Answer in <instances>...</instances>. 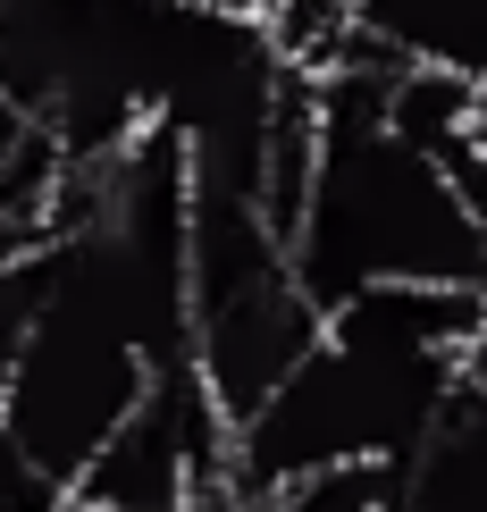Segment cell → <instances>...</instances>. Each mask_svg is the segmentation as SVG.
I'll return each instance as SVG.
<instances>
[{"label":"cell","instance_id":"cell-6","mask_svg":"<svg viewBox=\"0 0 487 512\" xmlns=\"http://www.w3.org/2000/svg\"><path fill=\"white\" fill-rule=\"evenodd\" d=\"M353 26L412 68L487 76V0H353Z\"/></svg>","mask_w":487,"mask_h":512},{"label":"cell","instance_id":"cell-1","mask_svg":"<svg viewBox=\"0 0 487 512\" xmlns=\"http://www.w3.org/2000/svg\"><path fill=\"white\" fill-rule=\"evenodd\" d=\"M286 261L320 311L362 286H487V244L454 168L395 126H320V168L286 227Z\"/></svg>","mask_w":487,"mask_h":512},{"label":"cell","instance_id":"cell-7","mask_svg":"<svg viewBox=\"0 0 487 512\" xmlns=\"http://www.w3.org/2000/svg\"><path fill=\"white\" fill-rule=\"evenodd\" d=\"M462 387L487 403V303H479V319H471V336H462Z\"/></svg>","mask_w":487,"mask_h":512},{"label":"cell","instance_id":"cell-8","mask_svg":"<svg viewBox=\"0 0 487 512\" xmlns=\"http://www.w3.org/2000/svg\"><path fill=\"white\" fill-rule=\"evenodd\" d=\"M479 152H487V76H479Z\"/></svg>","mask_w":487,"mask_h":512},{"label":"cell","instance_id":"cell-2","mask_svg":"<svg viewBox=\"0 0 487 512\" xmlns=\"http://www.w3.org/2000/svg\"><path fill=\"white\" fill-rule=\"evenodd\" d=\"M462 387L454 353H378L353 336H328L294 361V378L261 403L252 420H236L227 437V487L252 504L286 496V487L353 471V462H387L404 471L412 445L437 429V412Z\"/></svg>","mask_w":487,"mask_h":512},{"label":"cell","instance_id":"cell-3","mask_svg":"<svg viewBox=\"0 0 487 512\" xmlns=\"http://www.w3.org/2000/svg\"><path fill=\"white\" fill-rule=\"evenodd\" d=\"M143 387H152L143 345L101 303L59 286L51 252H42V311H34L26 345L9 361V387H0V412H9L17 445L76 496L84 462L110 445V429L143 403Z\"/></svg>","mask_w":487,"mask_h":512},{"label":"cell","instance_id":"cell-5","mask_svg":"<svg viewBox=\"0 0 487 512\" xmlns=\"http://www.w3.org/2000/svg\"><path fill=\"white\" fill-rule=\"evenodd\" d=\"M395 512H487V403L454 387L437 429L395 471Z\"/></svg>","mask_w":487,"mask_h":512},{"label":"cell","instance_id":"cell-4","mask_svg":"<svg viewBox=\"0 0 487 512\" xmlns=\"http://www.w3.org/2000/svg\"><path fill=\"white\" fill-rule=\"evenodd\" d=\"M320 328H328V311L311 303V294L294 286V269H286V277H269V286H252V294H227V303L194 311V353L185 361H194V378L227 412V429H236V420H252L294 378V361L320 345Z\"/></svg>","mask_w":487,"mask_h":512}]
</instances>
